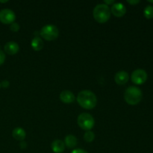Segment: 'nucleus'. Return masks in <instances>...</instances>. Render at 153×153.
I'll list each match as a JSON object with an SVG mask.
<instances>
[{
  "mask_svg": "<svg viewBox=\"0 0 153 153\" xmlns=\"http://www.w3.org/2000/svg\"><path fill=\"white\" fill-rule=\"evenodd\" d=\"M12 135H13V137L15 140L23 141L24 139L26 137V133H25V131L23 128H20V127H17V128H15L13 130Z\"/></svg>",
  "mask_w": 153,
  "mask_h": 153,
  "instance_id": "nucleus-12",
  "label": "nucleus"
},
{
  "mask_svg": "<svg viewBox=\"0 0 153 153\" xmlns=\"http://www.w3.org/2000/svg\"><path fill=\"white\" fill-rule=\"evenodd\" d=\"M20 147L22 148V149H25V147H26V143L24 141H22L20 143Z\"/></svg>",
  "mask_w": 153,
  "mask_h": 153,
  "instance_id": "nucleus-24",
  "label": "nucleus"
},
{
  "mask_svg": "<svg viewBox=\"0 0 153 153\" xmlns=\"http://www.w3.org/2000/svg\"><path fill=\"white\" fill-rule=\"evenodd\" d=\"M105 4L106 5H108V4H113L114 2V0H111V1H108V0H105Z\"/></svg>",
  "mask_w": 153,
  "mask_h": 153,
  "instance_id": "nucleus-23",
  "label": "nucleus"
},
{
  "mask_svg": "<svg viewBox=\"0 0 153 153\" xmlns=\"http://www.w3.org/2000/svg\"><path fill=\"white\" fill-rule=\"evenodd\" d=\"M0 2H1V3H5V2H7V1H0Z\"/></svg>",
  "mask_w": 153,
  "mask_h": 153,
  "instance_id": "nucleus-25",
  "label": "nucleus"
},
{
  "mask_svg": "<svg viewBox=\"0 0 153 153\" xmlns=\"http://www.w3.org/2000/svg\"><path fill=\"white\" fill-rule=\"evenodd\" d=\"M84 139L88 143H91L95 139V134L92 131H87L84 134Z\"/></svg>",
  "mask_w": 153,
  "mask_h": 153,
  "instance_id": "nucleus-17",
  "label": "nucleus"
},
{
  "mask_svg": "<svg viewBox=\"0 0 153 153\" xmlns=\"http://www.w3.org/2000/svg\"><path fill=\"white\" fill-rule=\"evenodd\" d=\"M40 35L47 41L55 40L59 35L58 28L54 25H46L40 31Z\"/></svg>",
  "mask_w": 153,
  "mask_h": 153,
  "instance_id": "nucleus-4",
  "label": "nucleus"
},
{
  "mask_svg": "<svg viewBox=\"0 0 153 153\" xmlns=\"http://www.w3.org/2000/svg\"><path fill=\"white\" fill-rule=\"evenodd\" d=\"M111 13L117 17H122L126 13V8L122 3H115L111 6Z\"/></svg>",
  "mask_w": 153,
  "mask_h": 153,
  "instance_id": "nucleus-8",
  "label": "nucleus"
},
{
  "mask_svg": "<svg viewBox=\"0 0 153 153\" xmlns=\"http://www.w3.org/2000/svg\"><path fill=\"white\" fill-rule=\"evenodd\" d=\"M60 100H61V102L66 103V104H70L75 101L76 97L71 91H64L60 94Z\"/></svg>",
  "mask_w": 153,
  "mask_h": 153,
  "instance_id": "nucleus-11",
  "label": "nucleus"
},
{
  "mask_svg": "<svg viewBox=\"0 0 153 153\" xmlns=\"http://www.w3.org/2000/svg\"><path fill=\"white\" fill-rule=\"evenodd\" d=\"M129 79V76H128V73L126 71H119L116 73L114 76V80L117 85H123L127 83V82Z\"/></svg>",
  "mask_w": 153,
  "mask_h": 153,
  "instance_id": "nucleus-9",
  "label": "nucleus"
},
{
  "mask_svg": "<svg viewBox=\"0 0 153 153\" xmlns=\"http://www.w3.org/2000/svg\"><path fill=\"white\" fill-rule=\"evenodd\" d=\"M51 148L55 153H61L65 149V144L62 140H55L51 144Z\"/></svg>",
  "mask_w": 153,
  "mask_h": 153,
  "instance_id": "nucleus-13",
  "label": "nucleus"
},
{
  "mask_svg": "<svg viewBox=\"0 0 153 153\" xmlns=\"http://www.w3.org/2000/svg\"><path fill=\"white\" fill-rule=\"evenodd\" d=\"M4 52L10 55H13L17 53L19 50V46L16 42L10 41L7 42L4 46Z\"/></svg>",
  "mask_w": 153,
  "mask_h": 153,
  "instance_id": "nucleus-10",
  "label": "nucleus"
},
{
  "mask_svg": "<svg viewBox=\"0 0 153 153\" xmlns=\"http://www.w3.org/2000/svg\"><path fill=\"white\" fill-rule=\"evenodd\" d=\"M111 10L105 4H99L94 7L93 15L94 18L99 23H105L111 17Z\"/></svg>",
  "mask_w": 153,
  "mask_h": 153,
  "instance_id": "nucleus-3",
  "label": "nucleus"
},
{
  "mask_svg": "<svg viewBox=\"0 0 153 153\" xmlns=\"http://www.w3.org/2000/svg\"><path fill=\"white\" fill-rule=\"evenodd\" d=\"M77 138L76 137V136L73 135V134H69V135L66 136L65 139H64V144L70 149L74 148L77 145Z\"/></svg>",
  "mask_w": 153,
  "mask_h": 153,
  "instance_id": "nucleus-15",
  "label": "nucleus"
},
{
  "mask_svg": "<svg viewBox=\"0 0 153 153\" xmlns=\"http://www.w3.org/2000/svg\"><path fill=\"white\" fill-rule=\"evenodd\" d=\"M147 73L143 69H137L132 73L131 76V81L136 85H143L147 80Z\"/></svg>",
  "mask_w": 153,
  "mask_h": 153,
  "instance_id": "nucleus-6",
  "label": "nucleus"
},
{
  "mask_svg": "<svg viewBox=\"0 0 153 153\" xmlns=\"http://www.w3.org/2000/svg\"><path fill=\"white\" fill-rule=\"evenodd\" d=\"M143 93L139 88L131 86L127 88L124 94V99L128 105H135L142 100Z\"/></svg>",
  "mask_w": 153,
  "mask_h": 153,
  "instance_id": "nucleus-2",
  "label": "nucleus"
},
{
  "mask_svg": "<svg viewBox=\"0 0 153 153\" xmlns=\"http://www.w3.org/2000/svg\"><path fill=\"white\" fill-rule=\"evenodd\" d=\"M78 125L81 128L86 131H90L94 126L95 121L94 117L88 113H82L78 117Z\"/></svg>",
  "mask_w": 153,
  "mask_h": 153,
  "instance_id": "nucleus-5",
  "label": "nucleus"
},
{
  "mask_svg": "<svg viewBox=\"0 0 153 153\" xmlns=\"http://www.w3.org/2000/svg\"><path fill=\"white\" fill-rule=\"evenodd\" d=\"M4 60H5V54L0 49V66L4 62Z\"/></svg>",
  "mask_w": 153,
  "mask_h": 153,
  "instance_id": "nucleus-19",
  "label": "nucleus"
},
{
  "mask_svg": "<svg viewBox=\"0 0 153 153\" xmlns=\"http://www.w3.org/2000/svg\"><path fill=\"white\" fill-rule=\"evenodd\" d=\"M77 102L81 107L91 110L97 105V99L95 94L90 91H82L78 94Z\"/></svg>",
  "mask_w": 153,
  "mask_h": 153,
  "instance_id": "nucleus-1",
  "label": "nucleus"
},
{
  "mask_svg": "<svg viewBox=\"0 0 153 153\" xmlns=\"http://www.w3.org/2000/svg\"><path fill=\"white\" fill-rule=\"evenodd\" d=\"M127 1H128V3H129L130 4H133V5H134V4H138V3L140 2L139 0H128Z\"/></svg>",
  "mask_w": 153,
  "mask_h": 153,
  "instance_id": "nucleus-22",
  "label": "nucleus"
},
{
  "mask_svg": "<svg viewBox=\"0 0 153 153\" xmlns=\"http://www.w3.org/2000/svg\"><path fill=\"white\" fill-rule=\"evenodd\" d=\"M9 82L8 81L5 80V81H3L1 83V86H2L3 88H7L9 86Z\"/></svg>",
  "mask_w": 153,
  "mask_h": 153,
  "instance_id": "nucleus-21",
  "label": "nucleus"
},
{
  "mask_svg": "<svg viewBox=\"0 0 153 153\" xmlns=\"http://www.w3.org/2000/svg\"><path fill=\"white\" fill-rule=\"evenodd\" d=\"M16 19L14 12L10 9H2L0 11V22L3 24H11Z\"/></svg>",
  "mask_w": 153,
  "mask_h": 153,
  "instance_id": "nucleus-7",
  "label": "nucleus"
},
{
  "mask_svg": "<svg viewBox=\"0 0 153 153\" xmlns=\"http://www.w3.org/2000/svg\"><path fill=\"white\" fill-rule=\"evenodd\" d=\"M71 153H88V152H86L85 150L82 149H74V150L72 151Z\"/></svg>",
  "mask_w": 153,
  "mask_h": 153,
  "instance_id": "nucleus-20",
  "label": "nucleus"
},
{
  "mask_svg": "<svg viewBox=\"0 0 153 153\" xmlns=\"http://www.w3.org/2000/svg\"><path fill=\"white\" fill-rule=\"evenodd\" d=\"M0 88H1V83H0Z\"/></svg>",
  "mask_w": 153,
  "mask_h": 153,
  "instance_id": "nucleus-27",
  "label": "nucleus"
},
{
  "mask_svg": "<svg viewBox=\"0 0 153 153\" xmlns=\"http://www.w3.org/2000/svg\"><path fill=\"white\" fill-rule=\"evenodd\" d=\"M19 28H20L19 25L18 23H16V22H13V23H11V25L10 26V29L12 31H14V32H16V31H19Z\"/></svg>",
  "mask_w": 153,
  "mask_h": 153,
  "instance_id": "nucleus-18",
  "label": "nucleus"
},
{
  "mask_svg": "<svg viewBox=\"0 0 153 153\" xmlns=\"http://www.w3.org/2000/svg\"><path fill=\"white\" fill-rule=\"evenodd\" d=\"M143 14L146 19H152L153 18V6L147 5L144 9Z\"/></svg>",
  "mask_w": 153,
  "mask_h": 153,
  "instance_id": "nucleus-16",
  "label": "nucleus"
},
{
  "mask_svg": "<svg viewBox=\"0 0 153 153\" xmlns=\"http://www.w3.org/2000/svg\"><path fill=\"white\" fill-rule=\"evenodd\" d=\"M43 42L42 39L38 36H36L32 39L31 46L34 51H40L43 48Z\"/></svg>",
  "mask_w": 153,
  "mask_h": 153,
  "instance_id": "nucleus-14",
  "label": "nucleus"
},
{
  "mask_svg": "<svg viewBox=\"0 0 153 153\" xmlns=\"http://www.w3.org/2000/svg\"><path fill=\"white\" fill-rule=\"evenodd\" d=\"M149 2H151V3H153V1H149Z\"/></svg>",
  "mask_w": 153,
  "mask_h": 153,
  "instance_id": "nucleus-26",
  "label": "nucleus"
}]
</instances>
